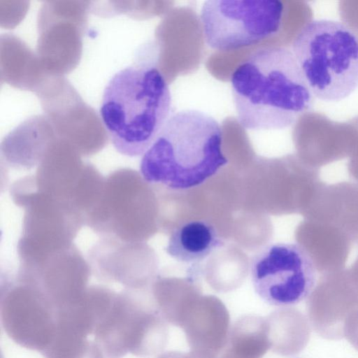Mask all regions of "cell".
I'll list each match as a JSON object with an SVG mask.
<instances>
[{"mask_svg": "<svg viewBox=\"0 0 358 358\" xmlns=\"http://www.w3.org/2000/svg\"><path fill=\"white\" fill-rule=\"evenodd\" d=\"M237 118L248 130L284 129L294 124L313 104L311 92L290 50H257L231 77Z\"/></svg>", "mask_w": 358, "mask_h": 358, "instance_id": "1", "label": "cell"}, {"mask_svg": "<svg viewBox=\"0 0 358 358\" xmlns=\"http://www.w3.org/2000/svg\"><path fill=\"white\" fill-rule=\"evenodd\" d=\"M223 133L213 117L197 110L173 113L143 155L140 172L150 184L182 190L199 186L228 163Z\"/></svg>", "mask_w": 358, "mask_h": 358, "instance_id": "2", "label": "cell"}, {"mask_svg": "<svg viewBox=\"0 0 358 358\" xmlns=\"http://www.w3.org/2000/svg\"><path fill=\"white\" fill-rule=\"evenodd\" d=\"M171 95L155 66H129L106 85L99 114L110 140L120 154L143 155L169 117Z\"/></svg>", "mask_w": 358, "mask_h": 358, "instance_id": "3", "label": "cell"}, {"mask_svg": "<svg viewBox=\"0 0 358 358\" xmlns=\"http://www.w3.org/2000/svg\"><path fill=\"white\" fill-rule=\"evenodd\" d=\"M292 52L313 96L338 101L358 87V36L332 20H313L296 36Z\"/></svg>", "mask_w": 358, "mask_h": 358, "instance_id": "4", "label": "cell"}, {"mask_svg": "<svg viewBox=\"0 0 358 358\" xmlns=\"http://www.w3.org/2000/svg\"><path fill=\"white\" fill-rule=\"evenodd\" d=\"M285 13L279 0H208L201 8L206 43L228 52L256 45L276 35Z\"/></svg>", "mask_w": 358, "mask_h": 358, "instance_id": "5", "label": "cell"}, {"mask_svg": "<svg viewBox=\"0 0 358 358\" xmlns=\"http://www.w3.org/2000/svg\"><path fill=\"white\" fill-rule=\"evenodd\" d=\"M166 320L159 310L129 294L115 295L94 332V341L104 358H122L127 353L148 357L161 351L166 341Z\"/></svg>", "mask_w": 358, "mask_h": 358, "instance_id": "6", "label": "cell"}, {"mask_svg": "<svg viewBox=\"0 0 358 358\" xmlns=\"http://www.w3.org/2000/svg\"><path fill=\"white\" fill-rule=\"evenodd\" d=\"M316 268L298 243H278L260 249L252 258L251 280L257 295L280 307L296 305L315 290Z\"/></svg>", "mask_w": 358, "mask_h": 358, "instance_id": "7", "label": "cell"}, {"mask_svg": "<svg viewBox=\"0 0 358 358\" xmlns=\"http://www.w3.org/2000/svg\"><path fill=\"white\" fill-rule=\"evenodd\" d=\"M57 310L35 287H16L1 297V322L6 334L27 349L41 352L56 329Z\"/></svg>", "mask_w": 358, "mask_h": 358, "instance_id": "8", "label": "cell"}, {"mask_svg": "<svg viewBox=\"0 0 358 358\" xmlns=\"http://www.w3.org/2000/svg\"><path fill=\"white\" fill-rule=\"evenodd\" d=\"M303 214L334 225L358 246V182L324 183Z\"/></svg>", "mask_w": 358, "mask_h": 358, "instance_id": "9", "label": "cell"}, {"mask_svg": "<svg viewBox=\"0 0 358 358\" xmlns=\"http://www.w3.org/2000/svg\"><path fill=\"white\" fill-rule=\"evenodd\" d=\"M297 243L309 256L316 270L324 274L345 268L354 245L334 225L307 218L299 228Z\"/></svg>", "mask_w": 358, "mask_h": 358, "instance_id": "10", "label": "cell"}, {"mask_svg": "<svg viewBox=\"0 0 358 358\" xmlns=\"http://www.w3.org/2000/svg\"><path fill=\"white\" fill-rule=\"evenodd\" d=\"M223 244L213 224L196 220L184 222L172 231L166 251L178 262L194 263L206 259Z\"/></svg>", "mask_w": 358, "mask_h": 358, "instance_id": "11", "label": "cell"}, {"mask_svg": "<svg viewBox=\"0 0 358 358\" xmlns=\"http://www.w3.org/2000/svg\"><path fill=\"white\" fill-rule=\"evenodd\" d=\"M41 353L45 358H104L93 340L58 326L52 340Z\"/></svg>", "mask_w": 358, "mask_h": 358, "instance_id": "12", "label": "cell"}, {"mask_svg": "<svg viewBox=\"0 0 358 358\" xmlns=\"http://www.w3.org/2000/svg\"><path fill=\"white\" fill-rule=\"evenodd\" d=\"M220 358H239L238 357L234 355L232 352L225 350L224 354Z\"/></svg>", "mask_w": 358, "mask_h": 358, "instance_id": "13", "label": "cell"}]
</instances>
